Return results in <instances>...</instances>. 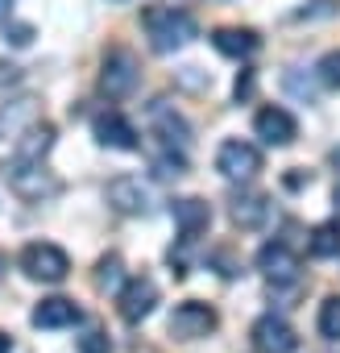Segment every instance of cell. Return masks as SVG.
<instances>
[{
    "instance_id": "6da1fadb",
    "label": "cell",
    "mask_w": 340,
    "mask_h": 353,
    "mask_svg": "<svg viewBox=\"0 0 340 353\" xmlns=\"http://www.w3.org/2000/svg\"><path fill=\"white\" fill-rule=\"evenodd\" d=\"M141 26H145V38H149L153 54H175V50H183L200 38L195 17L187 9H175V5H149L141 13Z\"/></svg>"
},
{
    "instance_id": "7a4b0ae2",
    "label": "cell",
    "mask_w": 340,
    "mask_h": 353,
    "mask_svg": "<svg viewBox=\"0 0 340 353\" xmlns=\"http://www.w3.org/2000/svg\"><path fill=\"white\" fill-rule=\"evenodd\" d=\"M5 183L13 188V196H21L30 204H42V200H50V196L63 192L59 174H50L46 162H30V158H17V154L5 162Z\"/></svg>"
},
{
    "instance_id": "3957f363",
    "label": "cell",
    "mask_w": 340,
    "mask_h": 353,
    "mask_svg": "<svg viewBox=\"0 0 340 353\" xmlns=\"http://www.w3.org/2000/svg\"><path fill=\"white\" fill-rule=\"evenodd\" d=\"M137 79H141V63L133 50H108L104 63H100V92L108 100H125L137 92Z\"/></svg>"
},
{
    "instance_id": "277c9868",
    "label": "cell",
    "mask_w": 340,
    "mask_h": 353,
    "mask_svg": "<svg viewBox=\"0 0 340 353\" xmlns=\"http://www.w3.org/2000/svg\"><path fill=\"white\" fill-rule=\"evenodd\" d=\"M21 270L34 279V283H63L71 274V258L67 250H59L54 241H34L21 250Z\"/></svg>"
},
{
    "instance_id": "5b68a950",
    "label": "cell",
    "mask_w": 340,
    "mask_h": 353,
    "mask_svg": "<svg viewBox=\"0 0 340 353\" xmlns=\"http://www.w3.org/2000/svg\"><path fill=\"white\" fill-rule=\"evenodd\" d=\"M104 200L120 216H149L153 212V192L137 179V174H116V179L104 188Z\"/></svg>"
},
{
    "instance_id": "8992f818",
    "label": "cell",
    "mask_w": 340,
    "mask_h": 353,
    "mask_svg": "<svg viewBox=\"0 0 340 353\" xmlns=\"http://www.w3.org/2000/svg\"><path fill=\"white\" fill-rule=\"evenodd\" d=\"M158 307V283L149 274H137V279H125V287L116 291V312L125 324H141L149 312Z\"/></svg>"
},
{
    "instance_id": "52a82bcc",
    "label": "cell",
    "mask_w": 340,
    "mask_h": 353,
    "mask_svg": "<svg viewBox=\"0 0 340 353\" xmlns=\"http://www.w3.org/2000/svg\"><path fill=\"white\" fill-rule=\"evenodd\" d=\"M216 170L224 174V179H233V183H245V179H253V174L262 170V150L241 141V137H233V141H224L216 150Z\"/></svg>"
},
{
    "instance_id": "ba28073f",
    "label": "cell",
    "mask_w": 340,
    "mask_h": 353,
    "mask_svg": "<svg viewBox=\"0 0 340 353\" xmlns=\"http://www.w3.org/2000/svg\"><path fill=\"white\" fill-rule=\"evenodd\" d=\"M220 320H216V307H208V303H200V299H187V303H179L175 312H170V336L175 341H200V336H208L212 328H216Z\"/></svg>"
},
{
    "instance_id": "9c48e42d",
    "label": "cell",
    "mask_w": 340,
    "mask_h": 353,
    "mask_svg": "<svg viewBox=\"0 0 340 353\" xmlns=\"http://www.w3.org/2000/svg\"><path fill=\"white\" fill-rule=\"evenodd\" d=\"M257 270H262L270 283H278V287H290V283L299 279L303 262H299V254H295L286 241H266V245L257 250Z\"/></svg>"
},
{
    "instance_id": "30bf717a",
    "label": "cell",
    "mask_w": 340,
    "mask_h": 353,
    "mask_svg": "<svg viewBox=\"0 0 340 353\" xmlns=\"http://www.w3.org/2000/svg\"><path fill=\"white\" fill-rule=\"evenodd\" d=\"M149 121H153V137H158L162 145L179 150V154H187V150H191V125L175 112V104L158 100V104L149 108Z\"/></svg>"
},
{
    "instance_id": "8fae6325",
    "label": "cell",
    "mask_w": 340,
    "mask_h": 353,
    "mask_svg": "<svg viewBox=\"0 0 340 353\" xmlns=\"http://www.w3.org/2000/svg\"><path fill=\"white\" fill-rule=\"evenodd\" d=\"M253 133L266 141V145H290L295 137H299V121L286 112V108H278V104H270V108H262L257 117H253Z\"/></svg>"
},
{
    "instance_id": "7c38bea8",
    "label": "cell",
    "mask_w": 340,
    "mask_h": 353,
    "mask_svg": "<svg viewBox=\"0 0 340 353\" xmlns=\"http://www.w3.org/2000/svg\"><path fill=\"white\" fill-rule=\"evenodd\" d=\"M253 345H257V353H295L299 349V332L282 320V316H262L257 324H253Z\"/></svg>"
},
{
    "instance_id": "4fadbf2b",
    "label": "cell",
    "mask_w": 340,
    "mask_h": 353,
    "mask_svg": "<svg viewBox=\"0 0 340 353\" xmlns=\"http://www.w3.org/2000/svg\"><path fill=\"white\" fill-rule=\"evenodd\" d=\"M92 129H96V141L100 145H108V150H137L141 141H137V129L120 117V112H100L96 121H92Z\"/></svg>"
},
{
    "instance_id": "5bb4252c",
    "label": "cell",
    "mask_w": 340,
    "mask_h": 353,
    "mask_svg": "<svg viewBox=\"0 0 340 353\" xmlns=\"http://www.w3.org/2000/svg\"><path fill=\"white\" fill-rule=\"evenodd\" d=\"M229 216H233L237 229H262L270 221V196H262V192H233Z\"/></svg>"
},
{
    "instance_id": "9a60e30c",
    "label": "cell",
    "mask_w": 340,
    "mask_h": 353,
    "mask_svg": "<svg viewBox=\"0 0 340 353\" xmlns=\"http://www.w3.org/2000/svg\"><path fill=\"white\" fill-rule=\"evenodd\" d=\"M170 216H175L179 233L191 237V241H195L200 233H208V225H212V208H208V200H200V196L175 200V204H170Z\"/></svg>"
},
{
    "instance_id": "2e32d148",
    "label": "cell",
    "mask_w": 340,
    "mask_h": 353,
    "mask_svg": "<svg viewBox=\"0 0 340 353\" xmlns=\"http://www.w3.org/2000/svg\"><path fill=\"white\" fill-rule=\"evenodd\" d=\"M50 150H54V125H46V121H34V125H25V129L13 137V154H17V158L46 162Z\"/></svg>"
},
{
    "instance_id": "e0dca14e",
    "label": "cell",
    "mask_w": 340,
    "mask_h": 353,
    "mask_svg": "<svg viewBox=\"0 0 340 353\" xmlns=\"http://www.w3.org/2000/svg\"><path fill=\"white\" fill-rule=\"evenodd\" d=\"M34 328H71V324H79L83 320V312H79V303L75 299H63V295H54V299H42L38 307H34Z\"/></svg>"
},
{
    "instance_id": "ac0fdd59",
    "label": "cell",
    "mask_w": 340,
    "mask_h": 353,
    "mask_svg": "<svg viewBox=\"0 0 340 353\" xmlns=\"http://www.w3.org/2000/svg\"><path fill=\"white\" fill-rule=\"evenodd\" d=\"M212 46L224 54V59H253L262 50V38L253 30H216L212 34Z\"/></svg>"
},
{
    "instance_id": "d6986e66",
    "label": "cell",
    "mask_w": 340,
    "mask_h": 353,
    "mask_svg": "<svg viewBox=\"0 0 340 353\" xmlns=\"http://www.w3.org/2000/svg\"><path fill=\"white\" fill-rule=\"evenodd\" d=\"M149 166H153L158 179H179V174L187 170V154L170 150V145H162V141L153 137V141H149Z\"/></svg>"
},
{
    "instance_id": "ffe728a7",
    "label": "cell",
    "mask_w": 340,
    "mask_h": 353,
    "mask_svg": "<svg viewBox=\"0 0 340 353\" xmlns=\"http://www.w3.org/2000/svg\"><path fill=\"white\" fill-rule=\"evenodd\" d=\"M307 250H311V258H340V221L315 225L307 237Z\"/></svg>"
},
{
    "instance_id": "44dd1931",
    "label": "cell",
    "mask_w": 340,
    "mask_h": 353,
    "mask_svg": "<svg viewBox=\"0 0 340 353\" xmlns=\"http://www.w3.org/2000/svg\"><path fill=\"white\" fill-rule=\"evenodd\" d=\"M125 279H129V274H125L120 254H104V258L96 262V287H100V291H112V295H116V291L125 287Z\"/></svg>"
},
{
    "instance_id": "7402d4cb",
    "label": "cell",
    "mask_w": 340,
    "mask_h": 353,
    "mask_svg": "<svg viewBox=\"0 0 340 353\" xmlns=\"http://www.w3.org/2000/svg\"><path fill=\"white\" fill-rule=\"evenodd\" d=\"M319 332L328 341H340V295H328L319 307Z\"/></svg>"
},
{
    "instance_id": "603a6c76",
    "label": "cell",
    "mask_w": 340,
    "mask_h": 353,
    "mask_svg": "<svg viewBox=\"0 0 340 353\" xmlns=\"http://www.w3.org/2000/svg\"><path fill=\"white\" fill-rule=\"evenodd\" d=\"M336 13H340V0H311V5L290 13V21H319V17H336Z\"/></svg>"
},
{
    "instance_id": "cb8c5ba5",
    "label": "cell",
    "mask_w": 340,
    "mask_h": 353,
    "mask_svg": "<svg viewBox=\"0 0 340 353\" xmlns=\"http://www.w3.org/2000/svg\"><path fill=\"white\" fill-rule=\"evenodd\" d=\"M75 349H79V353H112V341H108V332L87 328L83 336H75Z\"/></svg>"
},
{
    "instance_id": "d4e9b609",
    "label": "cell",
    "mask_w": 340,
    "mask_h": 353,
    "mask_svg": "<svg viewBox=\"0 0 340 353\" xmlns=\"http://www.w3.org/2000/svg\"><path fill=\"white\" fill-rule=\"evenodd\" d=\"M315 71H319V83H323V88H340V50L323 54Z\"/></svg>"
},
{
    "instance_id": "484cf974",
    "label": "cell",
    "mask_w": 340,
    "mask_h": 353,
    "mask_svg": "<svg viewBox=\"0 0 340 353\" xmlns=\"http://www.w3.org/2000/svg\"><path fill=\"white\" fill-rule=\"evenodd\" d=\"M5 42H13V46H30V42H34V26H25V21H9V26H5Z\"/></svg>"
},
{
    "instance_id": "4316f807",
    "label": "cell",
    "mask_w": 340,
    "mask_h": 353,
    "mask_svg": "<svg viewBox=\"0 0 340 353\" xmlns=\"http://www.w3.org/2000/svg\"><path fill=\"white\" fill-rule=\"evenodd\" d=\"M17 83H21V67L9 63V59H0V92H9V88H17Z\"/></svg>"
},
{
    "instance_id": "83f0119b",
    "label": "cell",
    "mask_w": 340,
    "mask_h": 353,
    "mask_svg": "<svg viewBox=\"0 0 340 353\" xmlns=\"http://www.w3.org/2000/svg\"><path fill=\"white\" fill-rule=\"evenodd\" d=\"M286 88H290V92H295V96H303V100H307V104H311V100H315V88H311V83H299V75H295V67H290V71H286Z\"/></svg>"
},
{
    "instance_id": "f1b7e54d",
    "label": "cell",
    "mask_w": 340,
    "mask_h": 353,
    "mask_svg": "<svg viewBox=\"0 0 340 353\" xmlns=\"http://www.w3.org/2000/svg\"><path fill=\"white\" fill-rule=\"evenodd\" d=\"M253 83H257V79H253V71H241V75H237V88H233V96H237V104L253 96Z\"/></svg>"
},
{
    "instance_id": "f546056e",
    "label": "cell",
    "mask_w": 340,
    "mask_h": 353,
    "mask_svg": "<svg viewBox=\"0 0 340 353\" xmlns=\"http://www.w3.org/2000/svg\"><path fill=\"white\" fill-rule=\"evenodd\" d=\"M9 349H13V336H9V332H0V353H9Z\"/></svg>"
},
{
    "instance_id": "4dcf8cb0",
    "label": "cell",
    "mask_w": 340,
    "mask_h": 353,
    "mask_svg": "<svg viewBox=\"0 0 340 353\" xmlns=\"http://www.w3.org/2000/svg\"><path fill=\"white\" fill-rule=\"evenodd\" d=\"M332 166H336V179H340V145L332 150Z\"/></svg>"
},
{
    "instance_id": "1f68e13d",
    "label": "cell",
    "mask_w": 340,
    "mask_h": 353,
    "mask_svg": "<svg viewBox=\"0 0 340 353\" xmlns=\"http://www.w3.org/2000/svg\"><path fill=\"white\" fill-rule=\"evenodd\" d=\"M5 270H9V258H5V254H0V279H5Z\"/></svg>"
},
{
    "instance_id": "d6a6232c",
    "label": "cell",
    "mask_w": 340,
    "mask_h": 353,
    "mask_svg": "<svg viewBox=\"0 0 340 353\" xmlns=\"http://www.w3.org/2000/svg\"><path fill=\"white\" fill-rule=\"evenodd\" d=\"M336 208H340V179H336Z\"/></svg>"
},
{
    "instance_id": "836d02e7",
    "label": "cell",
    "mask_w": 340,
    "mask_h": 353,
    "mask_svg": "<svg viewBox=\"0 0 340 353\" xmlns=\"http://www.w3.org/2000/svg\"><path fill=\"white\" fill-rule=\"evenodd\" d=\"M5 5H13V0H0V9H5Z\"/></svg>"
}]
</instances>
